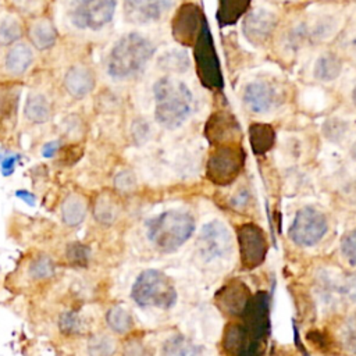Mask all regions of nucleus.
I'll return each instance as SVG.
<instances>
[{"label": "nucleus", "mask_w": 356, "mask_h": 356, "mask_svg": "<svg viewBox=\"0 0 356 356\" xmlns=\"http://www.w3.org/2000/svg\"><path fill=\"white\" fill-rule=\"evenodd\" d=\"M154 120L165 129L182 127L193 113L195 97L185 81L175 75H163L152 86Z\"/></svg>", "instance_id": "f257e3e1"}, {"label": "nucleus", "mask_w": 356, "mask_h": 356, "mask_svg": "<svg viewBox=\"0 0 356 356\" xmlns=\"http://www.w3.org/2000/svg\"><path fill=\"white\" fill-rule=\"evenodd\" d=\"M156 53L154 43L139 32L122 35L111 47L107 57V74L115 81L139 76Z\"/></svg>", "instance_id": "f03ea898"}, {"label": "nucleus", "mask_w": 356, "mask_h": 356, "mask_svg": "<svg viewBox=\"0 0 356 356\" xmlns=\"http://www.w3.org/2000/svg\"><path fill=\"white\" fill-rule=\"evenodd\" d=\"M193 232V217L188 211L179 209L163 211L146 222L147 239L164 253L175 252Z\"/></svg>", "instance_id": "7ed1b4c3"}, {"label": "nucleus", "mask_w": 356, "mask_h": 356, "mask_svg": "<svg viewBox=\"0 0 356 356\" xmlns=\"http://www.w3.org/2000/svg\"><path fill=\"white\" fill-rule=\"evenodd\" d=\"M132 300L143 309L168 310L177 303V289L172 280L156 268L143 270L131 286Z\"/></svg>", "instance_id": "20e7f679"}, {"label": "nucleus", "mask_w": 356, "mask_h": 356, "mask_svg": "<svg viewBox=\"0 0 356 356\" xmlns=\"http://www.w3.org/2000/svg\"><path fill=\"white\" fill-rule=\"evenodd\" d=\"M328 231L327 217L316 207L305 206L299 209L289 225V239L302 248L318 243Z\"/></svg>", "instance_id": "39448f33"}, {"label": "nucleus", "mask_w": 356, "mask_h": 356, "mask_svg": "<svg viewBox=\"0 0 356 356\" xmlns=\"http://www.w3.org/2000/svg\"><path fill=\"white\" fill-rule=\"evenodd\" d=\"M117 0H74L70 7V21L78 29L99 31L111 22Z\"/></svg>", "instance_id": "423d86ee"}, {"label": "nucleus", "mask_w": 356, "mask_h": 356, "mask_svg": "<svg viewBox=\"0 0 356 356\" xmlns=\"http://www.w3.org/2000/svg\"><path fill=\"white\" fill-rule=\"evenodd\" d=\"M196 248L204 261L225 257L232 250V238L227 225L220 220L204 224L199 232Z\"/></svg>", "instance_id": "0eeeda50"}, {"label": "nucleus", "mask_w": 356, "mask_h": 356, "mask_svg": "<svg viewBox=\"0 0 356 356\" xmlns=\"http://www.w3.org/2000/svg\"><path fill=\"white\" fill-rule=\"evenodd\" d=\"M278 26V17L274 11L256 7L245 14L241 22L243 38L254 47L266 46Z\"/></svg>", "instance_id": "6e6552de"}, {"label": "nucleus", "mask_w": 356, "mask_h": 356, "mask_svg": "<svg viewBox=\"0 0 356 356\" xmlns=\"http://www.w3.org/2000/svg\"><path fill=\"white\" fill-rule=\"evenodd\" d=\"M242 102L253 114H267L280 104L277 88L266 79H252L242 90Z\"/></svg>", "instance_id": "1a4fd4ad"}, {"label": "nucleus", "mask_w": 356, "mask_h": 356, "mask_svg": "<svg viewBox=\"0 0 356 356\" xmlns=\"http://www.w3.org/2000/svg\"><path fill=\"white\" fill-rule=\"evenodd\" d=\"M172 3L174 0H124V17L135 25L154 24L168 13Z\"/></svg>", "instance_id": "9d476101"}, {"label": "nucleus", "mask_w": 356, "mask_h": 356, "mask_svg": "<svg viewBox=\"0 0 356 356\" xmlns=\"http://www.w3.org/2000/svg\"><path fill=\"white\" fill-rule=\"evenodd\" d=\"M238 243L242 261L246 267H256L260 264L266 254V238L263 231L253 225L245 224L238 231Z\"/></svg>", "instance_id": "9b49d317"}, {"label": "nucleus", "mask_w": 356, "mask_h": 356, "mask_svg": "<svg viewBox=\"0 0 356 356\" xmlns=\"http://www.w3.org/2000/svg\"><path fill=\"white\" fill-rule=\"evenodd\" d=\"M241 164L242 159L239 157L238 153H234L232 150L227 149L218 150L209 161V178L218 185H225L236 177Z\"/></svg>", "instance_id": "f8f14e48"}, {"label": "nucleus", "mask_w": 356, "mask_h": 356, "mask_svg": "<svg viewBox=\"0 0 356 356\" xmlns=\"http://www.w3.org/2000/svg\"><path fill=\"white\" fill-rule=\"evenodd\" d=\"M88 211H89V204L86 197L76 192L68 193L60 204L61 222L64 227L71 229L79 228L85 222L88 217Z\"/></svg>", "instance_id": "ddd939ff"}, {"label": "nucleus", "mask_w": 356, "mask_h": 356, "mask_svg": "<svg viewBox=\"0 0 356 356\" xmlns=\"http://www.w3.org/2000/svg\"><path fill=\"white\" fill-rule=\"evenodd\" d=\"M343 71V60L335 51L321 53L313 64V78L321 83L335 82Z\"/></svg>", "instance_id": "4468645a"}, {"label": "nucleus", "mask_w": 356, "mask_h": 356, "mask_svg": "<svg viewBox=\"0 0 356 356\" xmlns=\"http://www.w3.org/2000/svg\"><path fill=\"white\" fill-rule=\"evenodd\" d=\"M341 17L337 14H321L312 22L307 21L309 28V43L320 44L331 40L341 28Z\"/></svg>", "instance_id": "2eb2a0df"}, {"label": "nucleus", "mask_w": 356, "mask_h": 356, "mask_svg": "<svg viewBox=\"0 0 356 356\" xmlns=\"http://www.w3.org/2000/svg\"><path fill=\"white\" fill-rule=\"evenodd\" d=\"M90 213L99 225L111 227L120 217V204L111 193L102 192L93 197Z\"/></svg>", "instance_id": "dca6fc26"}, {"label": "nucleus", "mask_w": 356, "mask_h": 356, "mask_svg": "<svg viewBox=\"0 0 356 356\" xmlns=\"http://www.w3.org/2000/svg\"><path fill=\"white\" fill-rule=\"evenodd\" d=\"M64 85L74 97H83L93 89L95 78L86 67L74 65L67 71Z\"/></svg>", "instance_id": "f3484780"}, {"label": "nucleus", "mask_w": 356, "mask_h": 356, "mask_svg": "<svg viewBox=\"0 0 356 356\" xmlns=\"http://www.w3.org/2000/svg\"><path fill=\"white\" fill-rule=\"evenodd\" d=\"M157 65L165 75H181L191 68V58L182 49H170L159 57Z\"/></svg>", "instance_id": "a211bd4d"}, {"label": "nucleus", "mask_w": 356, "mask_h": 356, "mask_svg": "<svg viewBox=\"0 0 356 356\" xmlns=\"http://www.w3.org/2000/svg\"><path fill=\"white\" fill-rule=\"evenodd\" d=\"M26 275L35 282L47 281L56 275V263L47 253L36 252L28 261Z\"/></svg>", "instance_id": "6ab92c4d"}, {"label": "nucleus", "mask_w": 356, "mask_h": 356, "mask_svg": "<svg viewBox=\"0 0 356 356\" xmlns=\"http://www.w3.org/2000/svg\"><path fill=\"white\" fill-rule=\"evenodd\" d=\"M32 60L33 54L31 47L25 43H17L6 56V70L11 75H21L29 68Z\"/></svg>", "instance_id": "aec40b11"}, {"label": "nucleus", "mask_w": 356, "mask_h": 356, "mask_svg": "<svg viewBox=\"0 0 356 356\" xmlns=\"http://www.w3.org/2000/svg\"><path fill=\"white\" fill-rule=\"evenodd\" d=\"M51 114L50 103L42 93H31L24 106V115L33 124H44Z\"/></svg>", "instance_id": "412c9836"}, {"label": "nucleus", "mask_w": 356, "mask_h": 356, "mask_svg": "<svg viewBox=\"0 0 356 356\" xmlns=\"http://www.w3.org/2000/svg\"><path fill=\"white\" fill-rule=\"evenodd\" d=\"M202 348L182 334L168 337L161 346V356H199Z\"/></svg>", "instance_id": "4be33fe9"}, {"label": "nucleus", "mask_w": 356, "mask_h": 356, "mask_svg": "<svg viewBox=\"0 0 356 356\" xmlns=\"http://www.w3.org/2000/svg\"><path fill=\"white\" fill-rule=\"evenodd\" d=\"M106 325L108 330L117 335L128 334L134 327V320L131 313L122 306H111L104 314Z\"/></svg>", "instance_id": "5701e85b"}, {"label": "nucleus", "mask_w": 356, "mask_h": 356, "mask_svg": "<svg viewBox=\"0 0 356 356\" xmlns=\"http://www.w3.org/2000/svg\"><path fill=\"white\" fill-rule=\"evenodd\" d=\"M29 39L33 43V46L40 50L49 49L56 43L57 31L50 21L40 19L31 25Z\"/></svg>", "instance_id": "b1692460"}, {"label": "nucleus", "mask_w": 356, "mask_h": 356, "mask_svg": "<svg viewBox=\"0 0 356 356\" xmlns=\"http://www.w3.org/2000/svg\"><path fill=\"white\" fill-rule=\"evenodd\" d=\"M57 328L64 337H78L85 332L86 323L76 310H64L58 314Z\"/></svg>", "instance_id": "393cba45"}, {"label": "nucleus", "mask_w": 356, "mask_h": 356, "mask_svg": "<svg viewBox=\"0 0 356 356\" xmlns=\"http://www.w3.org/2000/svg\"><path fill=\"white\" fill-rule=\"evenodd\" d=\"M85 350L86 356H114L117 343L108 334L95 332L88 337Z\"/></svg>", "instance_id": "a878e982"}, {"label": "nucleus", "mask_w": 356, "mask_h": 356, "mask_svg": "<svg viewBox=\"0 0 356 356\" xmlns=\"http://www.w3.org/2000/svg\"><path fill=\"white\" fill-rule=\"evenodd\" d=\"M64 254H65V260L68 261L70 266L76 267V268H83V267L89 266V261L92 257V250H90V246L86 245L85 242L71 241L67 243Z\"/></svg>", "instance_id": "bb28decb"}, {"label": "nucleus", "mask_w": 356, "mask_h": 356, "mask_svg": "<svg viewBox=\"0 0 356 356\" xmlns=\"http://www.w3.org/2000/svg\"><path fill=\"white\" fill-rule=\"evenodd\" d=\"M284 44L285 47L296 53L305 46L310 44L309 43V28H307V21H299L298 24H293L286 32L284 38Z\"/></svg>", "instance_id": "cd10ccee"}, {"label": "nucleus", "mask_w": 356, "mask_h": 356, "mask_svg": "<svg viewBox=\"0 0 356 356\" xmlns=\"http://www.w3.org/2000/svg\"><path fill=\"white\" fill-rule=\"evenodd\" d=\"M350 131V124L341 117H328L321 127L324 138L332 143H341L346 139Z\"/></svg>", "instance_id": "c85d7f7f"}, {"label": "nucleus", "mask_w": 356, "mask_h": 356, "mask_svg": "<svg viewBox=\"0 0 356 356\" xmlns=\"http://www.w3.org/2000/svg\"><path fill=\"white\" fill-rule=\"evenodd\" d=\"M21 36V26L13 18H4L0 22V44L8 46L17 42Z\"/></svg>", "instance_id": "c756f323"}, {"label": "nucleus", "mask_w": 356, "mask_h": 356, "mask_svg": "<svg viewBox=\"0 0 356 356\" xmlns=\"http://www.w3.org/2000/svg\"><path fill=\"white\" fill-rule=\"evenodd\" d=\"M341 252L345 260L356 267V228L346 232L341 239Z\"/></svg>", "instance_id": "7c9ffc66"}, {"label": "nucleus", "mask_w": 356, "mask_h": 356, "mask_svg": "<svg viewBox=\"0 0 356 356\" xmlns=\"http://www.w3.org/2000/svg\"><path fill=\"white\" fill-rule=\"evenodd\" d=\"M114 188L121 193H128L135 189L136 186V178L135 174L131 170H121L114 175L113 179Z\"/></svg>", "instance_id": "2f4dec72"}, {"label": "nucleus", "mask_w": 356, "mask_h": 356, "mask_svg": "<svg viewBox=\"0 0 356 356\" xmlns=\"http://www.w3.org/2000/svg\"><path fill=\"white\" fill-rule=\"evenodd\" d=\"M343 343L348 352L356 356V313L349 316L343 324Z\"/></svg>", "instance_id": "473e14b6"}, {"label": "nucleus", "mask_w": 356, "mask_h": 356, "mask_svg": "<svg viewBox=\"0 0 356 356\" xmlns=\"http://www.w3.org/2000/svg\"><path fill=\"white\" fill-rule=\"evenodd\" d=\"M122 356H152V350L139 339H129L122 346Z\"/></svg>", "instance_id": "72a5a7b5"}, {"label": "nucleus", "mask_w": 356, "mask_h": 356, "mask_svg": "<svg viewBox=\"0 0 356 356\" xmlns=\"http://www.w3.org/2000/svg\"><path fill=\"white\" fill-rule=\"evenodd\" d=\"M21 156L18 153H8V154H4L1 161H0V172L3 177H10L14 174L15 171V167L19 161Z\"/></svg>", "instance_id": "f704fd0d"}, {"label": "nucleus", "mask_w": 356, "mask_h": 356, "mask_svg": "<svg viewBox=\"0 0 356 356\" xmlns=\"http://www.w3.org/2000/svg\"><path fill=\"white\" fill-rule=\"evenodd\" d=\"M341 292L350 302H356V275H348L343 280L341 285Z\"/></svg>", "instance_id": "c9c22d12"}, {"label": "nucleus", "mask_w": 356, "mask_h": 356, "mask_svg": "<svg viewBox=\"0 0 356 356\" xmlns=\"http://www.w3.org/2000/svg\"><path fill=\"white\" fill-rule=\"evenodd\" d=\"M61 149V142L57 139L54 140H49L46 142L42 149H40V154L43 159H53Z\"/></svg>", "instance_id": "e433bc0d"}, {"label": "nucleus", "mask_w": 356, "mask_h": 356, "mask_svg": "<svg viewBox=\"0 0 356 356\" xmlns=\"http://www.w3.org/2000/svg\"><path fill=\"white\" fill-rule=\"evenodd\" d=\"M132 134H134V138H135L138 142L146 140L147 134H149V125H147V122H146V121H142V120L135 121V124L132 125Z\"/></svg>", "instance_id": "4c0bfd02"}, {"label": "nucleus", "mask_w": 356, "mask_h": 356, "mask_svg": "<svg viewBox=\"0 0 356 356\" xmlns=\"http://www.w3.org/2000/svg\"><path fill=\"white\" fill-rule=\"evenodd\" d=\"M14 195H15L19 200H22L24 203H26L28 206H31V207L36 206V195H35L33 192H31V191H28V189H17V191L14 192Z\"/></svg>", "instance_id": "58836bf2"}, {"label": "nucleus", "mask_w": 356, "mask_h": 356, "mask_svg": "<svg viewBox=\"0 0 356 356\" xmlns=\"http://www.w3.org/2000/svg\"><path fill=\"white\" fill-rule=\"evenodd\" d=\"M343 47L349 51V53H356V35H350L345 39L343 42Z\"/></svg>", "instance_id": "ea45409f"}, {"label": "nucleus", "mask_w": 356, "mask_h": 356, "mask_svg": "<svg viewBox=\"0 0 356 356\" xmlns=\"http://www.w3.org/2000/svg\"><path fill=\"white\" fill-rule=\"evenodd\" d=\"M350 102H352L353 107L356 108V83H355V86H353L352 90H350Z\"/></svg>", "instance_id": "a19ab883"}, {"label": "nucleus", "mask_w": 356, "mask_h": 356, "mask_svg": "<svg viewBox=\"0 0 356 356\" xmlns=\"http://www.w3.org/2000/svg\"><path fill=\"white\" fill-rule=\"evenodd\" d=\"M350 157L356 161V140L352 143V146H350Z\"/></svg>", "instance_id": "79ce46f5"}, {"label": "nucleus", "mask_w": 356, "mask_h": 356, "mask_svg": "<svg viewBox=\"0 0 356 356\" xmlns=\"http://www.w3.org/2000/svg\"><path fill=\"white\" fill-rule=\"evenodd\" d=\"M3 156H4V153L0 150V161H1V159H3Z\"/></svg>", "instance_id": "37998d69"}]
</instances>
